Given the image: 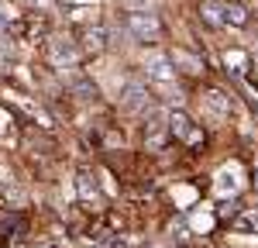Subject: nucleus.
<instances>
[{
	"instance_id": "obj_1",
	"label": "nucleus",
	"mask_w": 258,
	"mask_h": 248,
	"mask_svg": "<svg viewBox=\"0 0 258 248\" xmlns=\"http://www.w3.org/2000/svg\"><path fill=\"white\" fill-rule=\"evenodd\" d=\"M241 186H244V172H241L238 162H227L217 169V176H214V190H217V197H238Z\"/></svg>"
},
{
	"instance_id": "obj_2",
	"label": "nucleus",
	"mask_w": 258,
	"mask_h": 248,
	"mask_svg": "<svg viewBox=\"0 0 258 248\" xmlns=\"http://www.w3.org/2000/svg\"><path fill=\"white\" fill-rule=\"evenodd\" d=\"M124 28H127L131 38H138V41H152L159 35V21H155V14H148V11H131L127 21H124Z\"/></svg>"
},
{
	"instance_id": "obj_3",
	"label": "nucleus",
	"mask_w": 258,
	"mask_h": 248,
	"mask_svg": "<svg viewBox=\"0 0 258 248\" xmlns=\"http://www.w3.org/2000/svg\"><path fill=\"white\" fill-rule=\"evenodd\" d=\"M145 66H148V80H152V83H159V86H172V80H176V66H172L169 55H152Z\"/></svg>"
},
{
	"instance_id": "obj_4",
	"label": "nucleus",
	"mask_w": 258,
	"mask_h": 248,
	"mask_svg": "<svg viewBox=\"0 0 258 248\" xmlns=\"http://www.w3.org/2000/svg\"><path fill=\"white\" fill-rule=\"evenodd\" d=\"M48 55H52V62H55L59 69H69V66L76 62V45L69 38H62V35H55V38L48 41Z\"/></svg>"
},
{
	"instance_id": "obj_5",
	"label": "nucleus",
	"mask_w": 258,
	"mask_h": 248,
	"mask_svg": "<svg viewBox=\"0 0 258 248\" xmlns=\"http://www.w3.org/2000/svg\"><path fill=\"white\" fill-rule=\"evenodd\" d=\"M169 131H172L176 138H182V142H189V145L200 142V128H193V121H189L182 110H172V114H169Z\"/></svg>"
},
{
	"instance_id": "obj_6",
	"label": "nucleus",
	"mask_w": 258,
	"mask_h": 248,
	"mask_svg": "<svg viewBox=\"0 0 258 248\" xmlns=\"http://www.w3.org/2000/svg\"><path fill=\"white\" fill-rule=\"evenodd\" d=\"M145 103H148V90L141 83H124L120 86V107L124 110H141Z\"/></svg>"
},
{
	"instance_id": "obj_7",
	"label": "nucleus",
	"mask_w": 258,
	"mask_h": 248,
	"mask_svg": "<svg viewBox=\"0 0 258 248\" xmlns=\"http://www.w3.org/2000/svg\"><path fill=\"white\" fill-rule=\"evenodd\" d=\"M203 110H207L214 121H224V117L231 114V103H227V97H224L220 90H210V93H203Z\"/></svg>"
},
{
	"instance_id": "obj_8",
	"label": "nucleus",
	"mask_w": 258,
	"mask_h": 248,
	"mask_svg": "<svg viewBox=\"0 0 258 248\" xmlns=\"http://www.w3.org/2000/svg\"><path fill=\"white\" fill-rule=\"evenodd\" d=\"M0 200H4L7 207H24V200H28V197H24V190L11 179L4 169H0Z\"/></svg>"
},
{
	"instance_id": "obj_9",
	"label": "nucleus",
	"mask_w": 258,
	"mask_h": 248,
	"mask_svg": "<svg viewBox=\"0 0 258 248\" xmlns=\"http://www.w3.org/2000/svg\"><path fill=\"white\" fill-rule=\"evenodd\" d=\"M234 231H238V234H248V238H258V207L241 210L238 221H234Z\"/></svg>"
},
{
	"instance_id": "obj_10",
	"label": "nucleus",
	"mask_w": 258,
	"mask_h": 248,
	"mask_svg": "<svg viewBox=\"0 0 258 248\" xmlns=\"http://www.w3.org/2000/svg\"><path fill=\"white\" fill-rule=\"evenodd\" d=\"M169 59H172V66H182L186 73H200V69H203V62H200L197 55H189V52H182V48H176Z\"/></svg>"
},
{
	"instance_id": "obj_11",
	"label": "nucleus",
	"mask_w": 258,
	"mask_h": 248,
	"mask_svg": "<svg viewBox=\"0 0 258 248\" xmlns=\"http://www.w3.org/2000/svg\"><path fill=\"white\" fill-rule=\"evenodd\" d=\"M110 38H114V31H110V28H90L86 45H90V48H107V45H110Z\"/></svg>"
},
{
	"instance_id": "obj_12",
	"label": "nucleus",
	"mask_w": 258,
	"mask_h": 248,
	"mask_svg": "<svg viewBox=\"0 0 258 248\" xmlns=\"http://www.w3.org/2000/svg\"><path fill=\"white\" fill-rule=\"evenodd\" d=\"M244 21H248V14H244V7H241V4H224V24L241 28Z\"/></svg>"
},
{
	"instance_id": "obj_13",
	"label": "nucleus",
	"mask_w": 258,
	"mask_h": 248,
	"mask_svg": "<svg viewBox=\"0 0 258 248\" xmlns=\"http://www.w3.org/2000/svg\"><path fill=\"white\" fill-rule=\"evenodd\" d=\"M76 190H80V197H86V200H90V197H97L93 176H90V172H80V176H76Z\"/></svg>"
},
{
	"instance_id": "obj_14",
	"label": "nucleus",
	"mask_w": 258,
	"mask_h": 248,
	"mask_svg": "<svg viewBox=\"0 0 258 248\" xmlns=\"http://www.w3.org/2000/svg\"><path fill=\"white\" fill-rule=\"evenodd\" d=\"M203 18L210 21V24H224V4H203Z\"/></svg>"
},
{
	"instance_id": "obj_15",
	"label": "nucleus",
	"mask_w": 258,
	"mask_h": 248,
	"mask_svg": "<svg viewBox=\"0 0 258 248\" xmlns=\"http://www.w3.org/2000/svg\"><path fill=\"white\" fill-rule=\"evenodd\" d=\"M14 21H18V11H14L7 0H0V28H11Z\"/></svg>"
},
{
	"instance_id": "obj_16",
	"label": "nucleus",
	"mask_w": 258,
	"mask_h": 248,
	"mask_svg": "<svg viewBox=\"0 0 258 248\" xmlns=\"http://www.w3.org/2000/svg\"><path fill=\"white\" fill-rule=\"evenodd\" d=\"M224 62H227V66H234V73H244V52H238V48H234V52H227Z\"/></svg>"
},
{
	"instance_id": "obj_17",
	"label": "nucleus",
	"mask_w": 258,
	"mask_h": 248,
	"mask_svg": "<svg viewBox=\"0 0 258 248\" xmlns=\"http://www.w3.org/2000/svg\"><path fill=\"white\" fill-rule=\"evenodd\" d=\"M210 224H214V217H210V214H200V217H193V227H197V231H207Z\"/></svg>"
},
{
	"instance_id": "obj_18",
	"label": "nucleus",
	"mask_w": 258,
	"mask_h": 248,
	"mask_svg": "<svg viewBox=\"0 0 258 248\" xmlns=\"http://www.w3.org/2000/svg\"><path fill=\"white\" fill-rule=\"evenodd\" d=\"M193 197H197V193H193L189 186H179V190H176V200H179V204H189Z\"/></svg>"
},
{
	"instance_id": "obj_19",
	"label": "nucleus",
	"mask_w": 258,
	"mask_h": 248,
	"mask_svg": "<svg viewBox=\"0 0 258 248\" xmlns=\"http://www.w3.org/2000/svg\"><path fill=\"white\" fill-rule=\"evenodd\" d=\"M7 124H11V121H7V114L0 110V135H7Z\"/></svg>"
},
{
	"instance_id": "obj_20",
	"label": "nucleus",
	"mask_w": 258,
	"mask_h": 248,
	"mask_svg": "<svg viewBox=\"0 0 258 248\" xmlns=\"http://www.w3.org/2000/svg\"><path fill=\"white\" fill-rule=\"evenodd\" d=\"M31 4H48V0H31Z\"/></svg>"
},
{
	"instance_id": "obj_21",
	"label": "nucleus",
	"mask_w": 258,
	"mask_h": 248,
	"mask_svg": "<svg viewBox=\"0 0 258 248\" xmlns=\"http://www.w3.org/2000/svg\"><path fill=\"white\" fill-rule=\"evenodd\" d=\"M255 186H258V169H255Z\"/></svg>"
},
{
	"instance_id": "obj_22",
	"label": "nucleus",
	"mask_w": 258,
	"mask_h": 248,
	"mask_svg": "<svg viewBox=\"0 0 258 248\" xmlns=\"http://www.w3.org/2000/svg\"><path fill=\"white\" fill-rule=\"evenodd\" d=\"M38 248H55V245H38Z\"/></svg>"
}]
</instances>
